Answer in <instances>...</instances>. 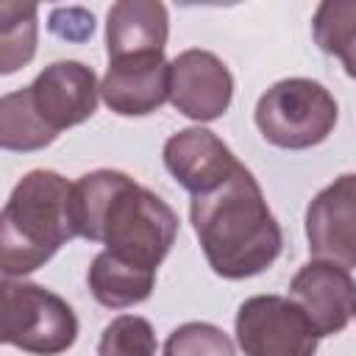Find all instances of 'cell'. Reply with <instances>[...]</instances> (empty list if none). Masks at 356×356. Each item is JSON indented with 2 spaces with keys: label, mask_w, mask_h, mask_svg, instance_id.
I'll return each instance as SVG.
<instances>
[{
  "label": "cell",
  "mask_w": 356,
  "mask_h": 356,
  "mask_svg": "<svg viewBox=\"0 0 356 356\" xmlns=\"http://www.w3.org/2000/svg\"><path fill=\"white\" fill-rule=\"evenodd\" d=\"M72 225L75 236L145 270H159L178 236V214L120 170H95L72 184Z\"/></svg>",
  "instance_id": "cell-1"
},
{
  "label": "cell",
  "mask_w": 356,
  "mask_h": 356,
  "mask_svg": "<svg viewBox=\"0 0 356 356\" xmlns=\"http://www.w3.org/2000/svg\"><path fill=\"white\" fill-rule=\"evenodd\" d=\"M189 220L209 267L228 281L264 273L284 248V234L253 172H236L209 195H195Z\"/></svg>",
  "instance_id": "cell-2"
},
{
  "label": "cell",
  "mask_w": 356,
  "mask_h": 356,
  "mask_svg": "<svg viewBox=\"0 0 356 356\" xmlns=\"http://www.w3.org/2000/svg\"><path fill=\"white\" fill-rule=\"evenodd\" d=\"M75 236L72 184L53 170H31L11 189L0 214V270L22 278Z\"/></svg>",
  "instance_id": "cell-3"
},
{
  "label": "cell",
  "mask_w": 356,
  "mask_h": 356,
  "mask_svg": "<svg viewBox=\"0 0 356 356\" xmlns=\"http://www.w3.org/2000/svg\"><path fill=\"white\" fill-rule=\"evenodd\" d=\"M253 120L270 145L306 150L328 139L339 120V106L323 83L312 78H284L259 97Z\"/></svg>",
  "instance_id": "cell-4"
},
{
  "label": "cell",
  "mask_w": 356,
  "mask_h": 356,
  "mask_svg": "<svg viewBox=\"0 0 356 356\" xmlns=\"http://www.w3.org/2000/svg\"><path fill=\"white\" fill-rule=\"evenodd\" d=\"M78 317L56 292L31 281H3V342L33 356H58L72 348Z\"/></svg>",
  "instance_id": "cell-5"
},
{
  "label": "cell",
  "mask_w": 356,
  "mask_h": 356,
  "mask_svg": "<svg viewBox=\"0 0 356 356\" xmlns=\"http://www.w3.org/2000/svg\"><path fill=\"white\" fill-rule=\"evenodd\" d=\"M236 342L245 356H314L320 334L292 298L253 295L236 309Z\"/></svg>",
  "instance_id": "cell-6"
},
{
  "label": "cell",
  "mask_w": 356,
  "mask_h": 356,
  "mask_svg": "<svg viewBox=\"0 0 356 356\" xmlns=\"http://www.w3.org/2000/svg\"><path fill=\"white\" fill-rule=\"evenodd\" d=\"M309 253L345 270L356 267V172L334 178L306 209Z\"/></svg>",
  "instance_id": "cell-7"
},
{
  "label": "cell",
  "mask_w": 356,
  "mask_h": 356,
  "mask_svg": "<svg viewBox=\"0 0 356 356\" xmlns=\"http://www.w3.org/2000/svg\"><path fill=\"white\" fill-rule=\"evenodd\" d=\"M28 97L39 120L58 136V131L81 125L97 111L100 83L92 67L81 61H53L33 78Z\"/></svg>",
  "instance_id": "cell-8"
},
{
  "label": "cell",
  "mask_w": 356,
  "mask_h": 356,
  "mask_svg": "<svg viewBox=\"0 0 356 356\" xmlns=\"http://www.w3.org/2000/svg\"><path fill=\"white\" fill-rule=\"evenodd\" d=\"M234 97V78L209 50H184L170 61V103L189 120H220Z\"/></svg>",
  "instance_id": "cell-9"
},
{
  "label": "cell",
  "mask_w": 356,
  "mask_h": 356,
  "mask_svg": "<svg viewBox=\"0 0 356 356\" xmlns=\"http://www.w3.org/2000/svg\"><path fill=\"white\" fill-rule=\"evenodd\" d=\"M289 298L303 309L320 337H334L356 317V281L331 261H306L289 281Z\"/></svg>",
  "instance_id": "cell-10"
},
{
  "label": "cell",
  "mask_w": 356,
  "mask_h": 356,
  "mask_svg": "<svg viewBox=\"0 0 356 356\" xmlns=\"http://www.w3.org/2000/svg\"><path fill=\"white\" fill-rule=\"evenodd\" d=\"M100 97L120 117H145L159 111L164 100H170V61L164 53L108 61L100 81Z\"/></svg>",
  "instance_id": "cell-11"
},
{
  "label": "cell",
  "mask_w": 356,
  "mask_h": 356,
  "mask_svg": "<svg viewBox=\"0 0 356 356\" xmlns=\"http://www.w3.org/2000/svg\"><path fill=\"white\" fill-rule=\"evenodd\" d=\"M164 167L195 197L222 186L236 172L239 161L214 131L184 128L164 142Z\"/></svg>",
  "instance_id": "cell-12"
},
{
  "label": "cell",
  "mask_w": 356,
  "mask_h": 356,
  "mask_svg": "<svg viewBox=\"0 0 356 356\" xmlns=\"http://www.w3.org/2000/svg\"><path fill=\"white\" fill-rule=\"evenodd\" d=\"M167 36H170V17H167V6L159 0H120L108 8V19H106L108 61L164 53Z\"/></svg>",
  "instance_id": "cell-13"
},
{
  "label": "cell",
  "mask_w": 356,
  "mask_h": 356,
  "mask_svg": "<svg viewBox=\"0 0 356 356\" xmlns=\"http://www.w3.org/2000/svg\"><path fill=\"white\" fill-rule=\"evenodd\" d=\"M86 281H89V289L100 306L125 309V306H136V303L150 298V292L156 286V270L128 264V261L117 259L114 253L100 250L92 259Z\"/></svg>",
  "instance_id": "cell-14"
},
{
  "label": "cell",
  "mask_w": 356,
  "mask_h": 356,
  "mask_svg": "<svg viewBox=\"0 0 356 356\" xmlns=\"http://www.w3.org/2000/svg\"><path fill=\"white\" fill-rule=\"evenodd\" d=\"M312 31L320 50L337 56L356 81V0H323L314 11Z\"/></svg>",
  "instance_id": "cell-15"
},
{
  "label": "cell",
  "mask_w": 356,
  "mask_h": 356,
  "mask_svg": "<svg viewBox=\"0 0 356 356\" xmlns=\"http://www.w3.org/2000/svg\"><path fill=\"white\" fill-rule=\"evenodd\" d=\"M56 139V134L39 120L31 106L28 86L3 95L0 100V145L6 150H42Z\"/></svg>",
  "instance_id": "cell-16"
},
{
  "label": "cell",
  "mask_w": 356,
  "mask_h": 356,
  "mask_svg": "<svg viewBox=\"0 0 356 356\" xmlns=\"http://www.w3.org/2000/svg\"><path fill=\"white\" fill-rule=\"evenodd\" d=\"M36 6L3 0L0 3V72L11 75L36 53Z\"/></svg>",
  "instance_id": "cell-17"
},
{
  "label": "cell",
  "mask_w": 356,
  "mask_h": 356,
  "mask_svg": "<svg viewBox=\"0 0 356 356\" xmlns=\"http://www.w3.org/2000/svg\"><path fill=\"white\" fill-rule=\"evenodd\" d=\"M159 342L153 325L139 314L114 317L97 342V356H156Z\"/></svg>",
  "instance_id": "cell-18"
},
{
  "label": "cell",
  "mask_w": 356,
  "mask_h": 356,
  "mask_svg": "<svg viewBox=\"0 0 356 356\" xmlns=\"http://www.w3.org/2000/svg\"><path fill=\"white\" fill-rule=\"evenodd\" d=\"M164 356H234V342L211 323H184L167 337Z\"/></svg>",
  "instance_id": "cell-19"
},
{
  "label": "cell",
  "mask_w": 356,
  "mask_h": 356,
  "mask_svg": "<svg viewBox=\"0 0 356 356\" xmlns=\"http://www.w3.org/2000/svg\"><path fill=\"white\" fill-rule=\"evenodd\" d=\"M56 14H58L61 19H67V22H58V19L50 17V31H53L56 36H61V39H75V42L92 36V31H95V17H92L89 11H83V8H58Z\"/></svg>",
  "instance_id": "cell-20"
}]
</instances>
